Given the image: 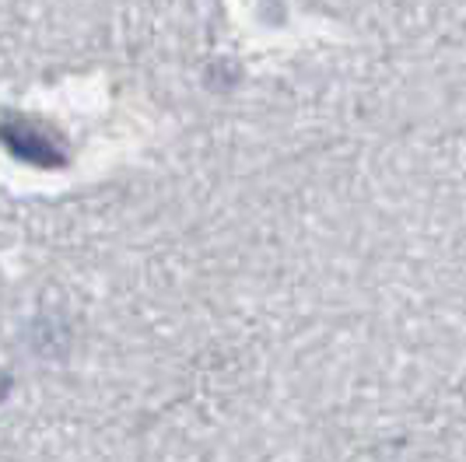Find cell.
<instances>
[{"mask_svg": "<svg viewBox=\"0 0 466 462\" xmlns=\"http://www.w3.org/2000/svg\"><path fill=\"white\" fill-rule=\"evenodd\" d=\"M0 140L25 162L39 165V168H60L67 162V155L56 147V140H49L46 130H39L35 119L4 113L0 116Z\"/></svg>", "mask_w": 466, "mask_h": 462, "instance_id": "obj_1", "label": "cell"}]
</instances>
